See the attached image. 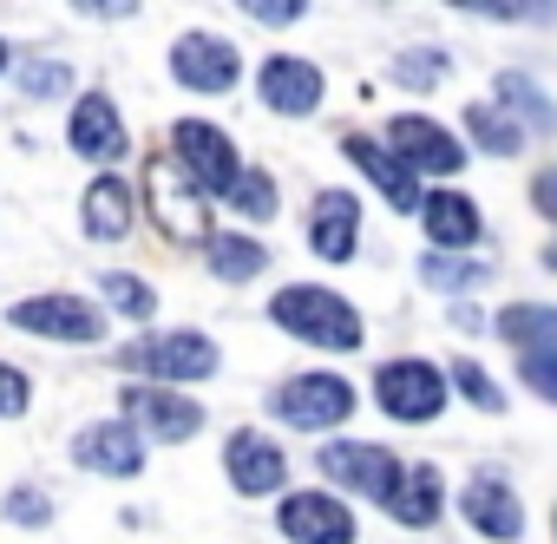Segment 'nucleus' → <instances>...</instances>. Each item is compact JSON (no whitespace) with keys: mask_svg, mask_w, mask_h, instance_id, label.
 I'll return each instance as SVG.
<instances>
[{"mask_svg":"<svg viewBox=\"0 0 557 544\" xmlns=\"http://www.w3.org/2000/svg\"><path fill=\"white\" fill-rule=\"evenodd\" d=\"M269 322L283 335H296L302 348H322V355H361V342H368L361 309L322 283H283L269 296Z\"/></svg>","mask_w":557,"mask_h":544,"instance_id":"f257e3e1","label":"nucleus"},{"mask_svg":"<svg viewBox=\"0 0 557 544\" xmlns=\"http://www.w3.org/2000/svg\"><path fill=\"white\" fill-rule=\"evenodd\" d=\"M269 413L283 420V426H296V433H342L361 413V394L335 368H302V374L269 387Z\"/></svg>","mask_w":557,"mask_h":544,"instance_id":"f03ea898","label":"nucleus"},{"mask_svg":"<svg viewBox=\"0 0 557 544\" xmlns=\"http://www.w3.org/2000/svg\"><path fill=\"white\" fill-rule=\"evenodd\" d=\"M145 210H151V223L171 236V243H197V249H210V190L171 158V151H151L145 158Z\"/></svg>","mask_w":557,"mask_h":544,"instance_id":"7ed1b4c3","label":"nucleus"},{"mask_svg":"<svg viewBox=\"0 0 557 544\" xmlns=\"http://www.w3.org/2000/svg\"><path fill=\"white\" fill-rule=\"evenodd\" d=\"M374 407L394 426H433L453 407V374L426 355H394L374 368Z\"/></svg>","mask_w":557,"mask_h":544,"instance_id":"20e7f679","label":"nucleus"},{"mask_svg":"<svg viewBox=\"0 0 557 544\" xmlns=\"http://www.w3.org/2000/svg\"><path fill=\"white\" fill-rule=\"evenodd\" d=\"M119 368H125L132 381L190 387V381H210V374L223 368V355H216V342L197 335V329H164V335H138V342L119 355Z\"/></svg>","mask_w":557,"mask_h":544,"instance_id":"39448f33","label":"nucleus"},{"mask_svg":"<svg viewBox=\"0 0 557 544\" xmlns=\"http://www.w3.org/2000/svg\"><path fill=\"white\" fill-rule=\"evenodd\" d=\"M381 138L400 151V164H407L420 184H453V177L472 164V145H466L446 119H433V112H394V119L381 125Z\"/></svg>","mask_w":557,"mask_h":544,"instance_id":"423d86ee","label":"nucleus"},{"mask_svg":"<svg viewBox=\"0 0 557 544\" xmlns=\"http://www.w3.org/2000/svg\"><path fill=\"white\" fill-rule=\"evenodd\" d=\"M315 466L342 498H374L381 511H387V498H394V485L407 472V459L394 446H374V440H322Z\"/></svg>","mask_w":557,"mask_h":544,"instance_id":"0eeeda50","label":"nucleus"},{"mask_svg":"<svg viewBox=\"0 0 557 544\" xmlns=\"http://www.w3.org/2000/svg\"><path fill=\"white\" fill-rule=\"evenodd\" d=\"M453 511H459V524L479 544H518L524 537V498H518V485L498 466H472L459 498H453Z\"/></svg>","mask_w":557,"mask_h":544,"instance_id":"6e6552de","label":"nucleus"},{"mask_svg":"<svg viewBox=\"0 0 557 544\" xmlns=\"http://www.w3.org/2000/svg\"><path fill=\"white\" fill-rule=\"evenodd\" d=\"M275 531H283L289 544H355L361 524L348 511V498L335 485H296L283 492V505H275Z\"/></svg>","mask_w":557,"mask_h":544,"instance_id":"1a4fd4ad","label":"nucleus"},{"mask_svg":"<svg viewBox=\"0 0 557 544\" xmlns=\"http://www.w3.org/2000/svg\"><path fill=\"white\" fill-rule=\"evenodd\" d=\"M171 158H177L210 197H230L236 177L249 171V164L236 158V138H230L223 125H210V119H177V125H171Z\"/></svg>","mask_w":557,"mask_h":544,"instance_id":"9d476101","label":"nucleus"},{"mask_svg":"<svg viewBox=\"0 0 557 544\" xmlns=\"http://www.w3.org/2000/svg\"><path fill=\"white\" fill-rule=\"evenodd\" d=\"M342 158L374 184V197L394 210V217H420V203H426V184L400 164V151L387 145V138H374V132H342Z\"/></svg>","mask_w":557,"mask_h":544,"instance_id":"9b49d317","label":"nucleus"},{"mask_svg":"<svg viewBox=\"0 0 557 544\" xmlns=\"http://www.w3.org/2000/svg\"><path fill=\"white\" fill-rule=\"evenodd\" d=\"M256 99L275 112V119H315L322 99H329V73L302 53H269L256 66Z\"/></svg>","mask_w":557,"mask_h":544,"instance_id":"f8f14e48","label":"nucleus"},{"mask_svg":"<svg viewBox=\"0 0 557 544\" xmlns=\"http://www.w3.org/2000/svg\"><path fill=\"white\" fill-rule=\"evenodd\" d=\"M171 79L197 99H223L236 79H243V53L223 40V34H177L171 40Z\"/></svg>","mask_w":557,"mask_h":544,"instance_id":"ddd939ff","label":"nucleus"},{"mask_svg":"<svg viewBox=\"0 0 557 544\" xmlns=\"http://www.w3.org/2000/svg\"><path fill=\"white\" fill-rule=\"evenodd\" d=\"M119 407H125V420H132L138 433H151V440H164V446H184V440H197V433H203V407H197L184 387L132 381V387L119 394Z\"/></svg>","mask_w":557,"mask_h":544,"instance_id":"4468645a","label":"nucleus"},{"mask_svg":"<svg viewBox=\"0 0 557 544\" xmlns=\"http://www.w3.org/2000/svg\"><path fill=\"white\" fill-rule=\"evenodd\" d=\"M223 479L243 498H269V492H289V453L283 440H269L262 426H236L223 440Z\"/></svg>","mask_w":557,"mask_h":544,"instance_id":"2eb2a0df","label":"nucleus"},{"mask_svg":"<svg viewBox=\"0 0 557 544\" xmlns=\"http://www.w3.org/2000/svg\"><path fill=\"white\" fill-rule=\"evenodd\" d=\"M8 322L21 335H47V342H99L106 335V309H92L86 296H27L8 309Z\"/></svg>","mask_w":557,"mask_h":544,"instance_id":"dca6fc26","label":"nucleus"},{"mask_svg":"<svg viewBox=\"0 0 557 544\" xmlns=\"http://www.w3.org/2000/svg\"><path fill=\"white\" fill-rule=\"evenodd\" d=\"M420 230H426V249H472L485 236V210H479L472 190L433 184L426 203H420Z\"/></svg>","mask_w":557,"mask_h":544,"instance_id":"f3484780","label":"nucleus"},{"mask_svg":"<svg viewBox=\"0 0 557 544\" xmlns=\"http://www.w3.org/2000/svg\"><path fill=\"white\" fill-rule=\"evenodd\" d=\"M66 138H73V151L92 158V164H119V158L132 151V132H125V119H119V106H112L106 92H79V99H73Z\"/></svg>","mask_w":557,"mask_h":544,"instance_id":"a211bd4d","label":"nucleus"},{"mask_svg":"<svg viewBox=\"0 0 557 544\" xmlns=\"http://www.w3.org/2000/svg\"><path fill=\"white\" fill-rule=\"evenodd\" d=\"M73 459L86 472H106V479H132L145 472V433L132 420H99V426H79L73 433Z\"/></svg>","mask_w":557,"mask_h":544,"instance_id":"6ab92c4d","label":"nucleus"},{"mask_svg":"<svg viewBox=\"0 0 557 544\" xmlns=\"http://www.w3.org/2000/svg\"><path fill=\"white\" fill-rule=\"evenodd\" d=\"M309 249L322 262H355V249H361V197L355 190H315V203H309Z\"/></svg>","mask_w":557,"mask_h":544,"instance_id":"aec40b11","label":"nucleus"},{"mask_svg":"<svg viewBox=\"0 0 557 544\" xmlns=\"http://www.w3.org/2000/svg\"><path fill=\"white\" fill-rule=\"evenodd\" d=\"M453 511V492H446V472L433 466V459H413L407 472H400V485H394V498H387V518L400 524V531H433L440 518Z\"/></svg>","mask_w":557,"mask_h":544,"instance_id":"412c9836","label":"nucleus"},{"mask_svg":"<svg viewBox=\"0 0 557 544\" xmlns=\"http://www.w3.org/2000/svg\"><path fill=\"white\" fill-rule=\"evenodd\" d=\"M492 106H505V112L524 125V138H537V145L557 138V99L544 92L537 73H524V66H498V73H492Z\"/></svg>","mask_w":557,"mask_h":544,"instance_id":"4be33fe9","label":"nucleus"},{"mask_svg":"<svg viewBox=\"0 0 557 544\" xmlns=\"http://www.w3.org/2000/svg\"><path fill=\"white\" fill-rule=\"evenodd\" d=\"M492 335L511 348V361H518V355H544V348H557V302H531V296L498 302Z\"/></svg>","mask_w":557,"mask_h":544,"instance_id":"5701e85b","label":"nucleus"},{"mask_svg":"<svg viewBox=\"0 0 557 544\" xmlns=\"http://www.w3.org/2000/svg\"><path fill=\"white\" fill-rule=\"evenodd\" d=\"M132 217H138V190L125 184V177H92L86 184V203H79V223H86V236H99V243H119L125 230H132Z\"/></svg>","mask_w":557,"mask_h":544,"instance_id":"b1692460","label":"nucleus"},{"mask_svg":"<svg viewBox=\"0 0 557 544\" xmlns=\"http://www.w3.org/2000/svg\"><path fill=\"white\" fill-rule=\"evenodd\" d=\"M420 283L446 302H466L479 283H492V262H479L472 249H420Z\"/></svg>","mask_w":557,"mask_h":544,"instance_id":"393cba45","label":"nucleus"},{"mask_svg":"<svg viewBox=\"0 0 557 544\" xmlns=\"http://www.w3.org/2000/svg\"><path fill=\"white\" fill-rule=\"evenodd\" d=\"M459 132H466L485 158H518V151L531 145V138H524V125H518L505 106H492V99H472V106H466V119H459Z\"/></svg>","mask_w":557,"mask_h":544,"instance_id":"a878e982","label":"nucleus"},{"mask_svg":"<svg viewBox=\"0 0 557 544\" xmlns=\"http://www.w3.org/2000/svg\"><path fill=\"white\" fill-rule=\"evenodd\" d=\"M203 262H210L216 283H256L262 269H269V249H262L249 230H216L210 249H203Z\"/></svg>","mask_w":557,"mask_h":544,"instance_id":"bb28decb","label":"nucleus"},{"mask_svg":"<svg viewBox=\"0 0 557 544\" xmlns=\"http://www.w3.org/2000/svg\"><path fill=\"white\" fill-rule=\"evenodd\" d=\"M440 8L472 14V21H498V27H518V21L550 27V21H557V0H440Z\"/></svg>","mask_w":557,"mask_h":544,"instance_id":"cd10ccee","label":"nucleus"},{"mask_svg":"<svg viewBox=\"0 0 557 544\" xmlns=\"http://www.w3.org/2000/svg\"><path fill=\"white\" fill-rule=\"evenodd\" d=\"M446 73H453V60H446L440 47H407V53H394V86H400V92H440Z\"/></svg>","mask_w":557,"mask_h":544,"instance_id":"c85d7f7f","label":"nucleus"},{"mask_svg":"<svg viewBox=\"0 0 557 544\" xmlns=\"http://www.w3.org/2000/svg\"><path fill=\"white\" fill-rule=\"evenodd\" d=\"M446 374H453V394H459L466 407H479V413H492V420L505 413V387L479 368V355H453V368H446Z\"/></svg>","mask_w":557,"mask_h":544,"instance_id":"c756f323","label":"nucleus"},{"mask_svg":"<svg viewBox=\"0 0 557 544\" xmlns=\"http://www.w3.org/2000/svg\"><path fill=\"white\" fill-rule=\"evenodd\" d=\"M223 203H230L236 217H249V223H269L275 210H283V197H275V177H269V171H256V164L236 177V190H230Z\"/></svg>","mask_w":557,"mask_h":544,"instance_id":"7c9ffc66","label":"nucleus"},{"mask_svg":"<svg viewBox=\"0 0 557 544\" xmlns=\"http://www.w3.org/2000/svg\"><path fill=\"white\" fill-rule=\"evenodd\" d=\"M99 296H106L112 316H125V322H151V316H158V289H151L145 276H125V269H112Z\"/></svg>","mask_w":557,"mask_h":544,"instance_id":"2f4dec72","label":"nucleus"},{"mask_svg":"<svg viewBox=\"0 0 557 544\" xmlns=\"http://www.w3.org/2000/svg\"><path fill=\"white\" fill-rule=\"evenodd\" d=\"M511 374H518V387H524L531 400L557 407V348H544V355H518V361H511Z\"/></svg>","mask_w":557,"mask_h":544,"instance_id":"473e14b6","label":"nucleus"},{"mask_svg":"<svg viewBox=\"0 0 557 544\" xmlns=\"http://www.w3.org/2000/svg\"><path fill=\"white\" fill-rule=\"evenodd\" d=\"M21 92H27V99H66V92H73V66H60V60H27V66H21Z\"/></svg>","mask_w":557,"mask_h":544,"instance_id":"72a5a7b5","label":"nucleus"},{"mask_svg":"<svg viewBox=\"0 0 557 544\" xmlns=\"http://www.w3.org/2000/svg\"><path fill=\"white\" fill-rule=\"evenodd\" d=\"M236 8L256 21V27H296L309 14V0H236Z\"/></svg>","mask_w":557,"mask_h":544,"instance_id":"f704fd0d","label":"nucleus"},{"mask_svg":"<svg viewBox=\"0 0 557 544\" xmlns=\"http://www.w3.org/2000/svg\"><path fill=\"white\" fill-rule=\"evenodd\" d=\"M8 518H14V524H47V518H53V498H47L40 485H14V492H8Z\"/></svg>","mask_w":557,"mask_h":544,"instance_id":"c9c22d12","label":"nucleus"},{"mask_svg":"<svg viewBox=\"0 0 557 544\" xmlns=\"http://www.w3.org/2000/svg\"><path fill=\"white\" fill-rule=\"evenodd\" d=\"M524 197H531V217H544L557 230V164H537L531 184H524Z\"/></svg>","mask_w":557,"mask_h":544,"instance_id":"e433bc0d","label":"nucleus"},{"mask_svg":"<svg viewBox=\"0 0 557 544\" xmlns=\"http://www.w3.org/2000/svg\"><path fill=\"white\" fill-rule=\"evenodd\" d=\"M27 400H34V381H27L21 368L0 361V420H21V413H27Z\"/></svg>","mask_w":557,"mask_h":544,"instance_id":"4c0bfd02","label":"nucleus"},{"mask_svg":"<svg viewBox=\"0 0 557 544\" xmlns=\"http://www.w3.org/2000/svg\"><path fill=\"white\" fill-rule=\"evenodd\" d=\"M446 322H453L459 335H485V329H492V316L472 309V302H446Z\"/></svg>","mask_w":557,"mask_h":544,"instance_id":"58836bf2","label":"nucleus"},{"mask_svg":"<svg viewBox=\"0 0 557 544\" xmlns=\"http://www.w3.org/2000/svg\"><path fill=\"white\" fill-rule=\"evenodd\" d=\"M79 14H92V21H132L138 14V0H73Z\"/></svg>","mask_w":557,"mask_h":544,"instance_id":"ea45409f","label":"nucleus"},{"mask_svg":"<svg viewBox=\"0 0 557 544\" xmlns=\"http://www.w3.org/2000/svg\"><path fill=\"white\" fill-rule=\"evenodd\" d=\"M537 262H544V269H550V276H557V230L544 236V249H537Z\"/></svg>","mask_w":557,"mask_h":544,"instance_id":"a19ab883","label":"nucleus"},{"mask_svg":"<svg viewBox=\"0 0 557 544\" xmlns=\"http://www.w3.org/2000/svg\"><path fill=\"white\" fill-rule=\"evenodd\" d=\"M550 544H557V505H550Z\"/></svg>","mask_w":557,"mask_h":544,"instance_id":"79ce46f5","label":"nucleus"},{"mask_svg":"<svg viewBox=\"0 0 557 544\" xmlns=\"http://www.w3.org/2000/svg\"><path fill=\"white\" fill-rule=\"evenodd\" d=\"M0 73H8V40H0Z\"/></svg>","mask_w":557,"mask_h":544,"instance_id":"37998d69","label":"nucleus"}]
</instances>
